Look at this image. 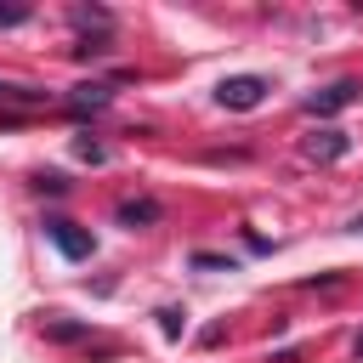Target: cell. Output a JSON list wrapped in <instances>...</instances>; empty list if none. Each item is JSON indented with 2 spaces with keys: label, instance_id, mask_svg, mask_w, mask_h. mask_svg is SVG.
<instances>
[{
  "label": "cell",
  "instance_id": "obj_8",
  "mask_svg": "<svg viewBox=\"0 0 363 363\" xmlns=\"http://www.w3.org/2000/svg\"><path fill=\"white\" fill-rule=\"evenodd\" d=\"M113 45H108V34H79L74 40V57H108Z\"/></svg>",
  "mask_w": 363,
  "mask_h": 363
},
{
  "label": "cell",
  "instance_id": "obj_15",
  "mask_svg": "<svg viewBox=\"0 0 363 363\" xmlns=\"http://www.w3.org/2000/svg\"><path fill=\"white\" fill-rule=\"evenodd\" d=\"M11 96H17V85H0V102H11Z\"/></svg>",
  "mask_w": 363,
  "mask_h": 363
},
{
  "label": "cell",
  "instance_id": "obj_2",
  "mask_svg": "<svg viewBox=\"0 0 363 363\" xmlns=\"http://www.w3.org/2000/svg\"><path fill=\"white\" fill-rule=\"evenodd\" d=\"M301 153H306L312 164H335V159L352 153V136H346L340 125H318L312 136H301Z\"/></svg>",
  "mask_w": 363,
  "mask_h": 363
},
{
  "label": "cell",
  "instance_id": "obj_12",
  "mask_svg": "<svg viewBox=\"0 0 363 363\" xmlns=\"http://www.w3.org/2000/svg\"><path fill=\"white\" fill-rule=\"evenodd\" d=\"M17 23H28V6H0V28H17Z\"/></svg>",
  "mask_w": 363,
  "mask_h": 363
},
{
  "label": "cell",
  "instance_id": "obj_13",
  "mask_svg": "<svg viewBox=\"0 0 363 363\" xmlns=\"http://www.w3.org/2000/svg\"><path fill=\"white\" fill-rule=\"evenodd\" d=\"M74 153H79V159H91V164H102V159H108V153H102L91 136H85V142H74Z\"/></svg>",
  "mask_w": 363,
  "mask_h": 363
},
{
  "label": "cell",
  "instance_id": "obj_10",
  "mask_svg": "<svg viewBox=\"0 0 363 363\" xmlns=\"http://www.w3.org/2000/svg\"><path fill=\"white\" fill-rule=\"evenodd\" d=\"M159 329H164V335L176 340V335L187 329V312H182V306H164V312H159Z\"/></svg>",
  "mask_w": 363,
  "mask_h": 363
},
{
  "label": "cell",
  "instance_id": "obj_7",
  "mask_svg": "<svg viewBox=\"0 0 363 363\" xmlns=\"http://www.w3.org/2000/svg\"><path fill=\"white\" fill-rule=\"evenodd\" d=\"M108 102H113V85H108V79L74 85V96H68V108H74V113H85V108H108Z\"/></svg>",
  "mask_w": 363,
  "mask_h": 363
},
{
  "label": "cell",
  "instance_id": "obj_3",
  "mask_svg": "<svg viewBox=\"0 0 363 363\" xmlns=\"http://www.w3.org/2000/svg\"><path fill=\"white\" fill-rule=\"evenodd\" d=\"M352 102H363V79H335V85H323V91H312L306 96V113H340V108H352Z\"/></svg>",
  "mask_w": 363,
  "mask_h": 363
},
{
  "label": "cell",
  "instance_id": "obj_6",
  "mask_svg": "<svg viewBox=\"0 0 363 363\" xmlns=\"http://www.w3.org/2000/svg\"><path fill=\"white\" fill-rule=\"evenodd\" d=\"M40 335H45V340L74 346V340H91V323H74L68 312H45V318H40Z\"/></svg>",
  "mask_w": 363,
  "mask_h": 363
},
{
  "label": "cell",
  "instance_id": "obj_11",
  "mask_svg": "<svg viewBox=\"0 0 363 363\" xmlns=\"http://www.w3.org/2000/svg\"><path fill=\"white\" fill-rule=\"evenodd\" d=\"M193 267H199V272H233V261H227V255H210V250H199Z\"/></svg>",
  "mask_w": 363,
  "mask_h": 363
},
{
  "label": "cell",
  "instance_id": "obj_9",
  "mask_svg": "<svg viewBox=\"0 0 363 363\" xmlns=\"http://www.w3.org/2000/svg\"><path fill=\"white\" fill-rule=\"evenodd\" d=\"M34 193H68V176L62 170H40L34 176Z\"/></svg>",
  "mask_w": 363,
  "mask_h": 363
},
{
  "label": "cell",
  "instance_id": "obj_5",
  "mask_svg": "<svg viewBox=\"0 0 363 363\" xmlns=\"http://www.w3.org/2000/svg\"><path fill=\"white\" fill-rule=\"evenodd\" d=\"M159 216H164V210H159V199H119V210H113V221H119V227H130V233H136V227H153Z\"/></svg>",
  "mask_w": 363,
  "mask_h": 363
},
{
  "label": "cell",
  "instance_id": "obj_1",
  "mask_svg": "<svg viewBox=\"0 0 363 363\" xmlns=\"http://www.w3.org/2000/svg\"><path fill=\"white\" fill-rule=\"evenodd\" d=\"M267 91H272V85H267L261 74H227V79L216 85V102H221V108H233V113H250V108H261V102H267Z\"/></svg>",
  "mask_w": 363,
  "mask_h": 363
},
{
  "label": "cell",
  "instance_id": "obj_4",
  "mask_svg": "<svg viewBox=\"0 0 363 363\" xmlns=\"http://www.w3.org/2000/svg\"><path fill=\"white\" fill-rule=\"evenodd\" d=\"M45 238H51L68 261H91V250H96V244H91V233H79V227H74V221H62V216H51V221H45Z\"/></svg>",
  "mask_w": 363,
  "mask_h": 363
},
{
  "label": "cell",
  "instance_id": "obj_14",
  "mask_svg": "<svg viewBox=\"0 0 363 363\" xmlns=\"http://www.w3.org/2000/svg\"><path fill=\"white\" fill-rule=\"evenodd\" d=\"M352 357H357V363H363V335H357V340H352Z\"/></svg>",
  "mask_w": 363,
  "mask_h": 363
}]
</instances>
